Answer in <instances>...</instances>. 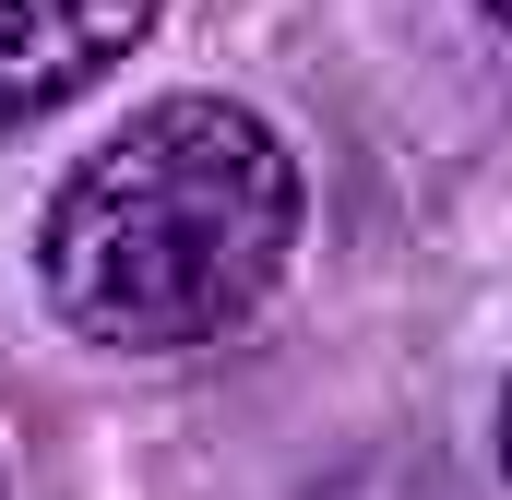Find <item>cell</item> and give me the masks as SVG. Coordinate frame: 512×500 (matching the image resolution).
Masks as SVG:
<instances>
[{
	"instance_id": "6da1fadb",
	"label": "cell",
	"mask_w": 512,
	"mask_h": 500,
	"mask_svg": "<svg viewBox=\"0 0 512 500\" xmlns=\"http://www.w3.org/2000/svg\"><path fill=\"white\" fill-rule=\"evenodd\" d=\"M298 250V155L239 96H155L48 191V310L108 358L227 346Z\"/></svg>"
},
{
	"instance_id": "7a4b0ae2",
	"label": "cell",
	"mask_w": 512,
	"mask_h": 500,
	"mask_svg": "<svg viewBox=\"0 0 512 500\" xmlns=\"http://www.w3.org/2000/svg\"><path fill=\"white\" fill-rule=\"evenodd\" d=\"M155 12L167 0H0V131H36L96 96L155 36Z\"/></svg>"
},
{
	"instance_id": "3957f363",
	"label": "cell",
	"mask_w": 512,
	"mask_h": 500,
	"mask_svg": "<svg viewBox=\"0 0 512 500\" xmlns=\"http://www.w3.org/2000/svg\"><path fill=\"white\" fill-rule=\"evenodd\" d=\"M334 500H453L441 477H405V465H382V477H346Z\"/></svg>"
}]
</instances>
